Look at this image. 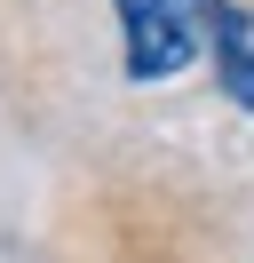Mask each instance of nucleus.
Here are the masks:
<instances>
[{"label":"nucleus","mask_w":254,"mask_h":263,"mask_svg":"<svg viewBox=\"0 0 254 263\" xmlns=\"http://www.w3.org/2000/svg\"><path fill=\"white\" fill-rule=\"evenodd\" d=\"M119 8V72L135 88L190 72L206 48V0H111Z\"/></svg>","instance_id":"obj_1"},{"label":"nucleus","mask_w":254,"mask_h":263,"mask_svg":"<svg viewBox=\"0 0 254 263\" xmlns=\"http://www.w3.org/2000/svg\"><path fill=\"white\" fill-rule=\"evenodd\" d=\"M206 48H215V80L230 88V104L254 112V16L238 0H206Z\"/></svg>","instance_id":"obj_2"}]
</instances>
